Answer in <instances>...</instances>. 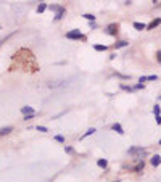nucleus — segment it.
<instances>
[{
	"instance_id": "f257e3e1",
	"label": "nucleus",
	"mask_w": 161,
	"mask_h": 182,
	"mask_svg": "<svg viewBox=\"0 0 161 182\" xmlns=\"http://www.w3.org/2000/svg\"><path fill=\"white\" fill-rule=\"evenodd\" d=\"M127 153H129L130 156H134L137 161H140V160H144L142 156H145L148 151H147L145 147H130V148L127 150Z\"/></svg>"
},
{
	"instance_id": "f03ea898",
	"label": "nucleus",
	"mask_w": 161,
	"mask_h": 182,
	"mask_svg": "<svg viewBox=\"0 0 161 182\" xmlns=\"http://www.w3.org/2000/svg\"><path fill=\"white\" fill-rule=\"evenodd\" d=\"M64 36H66V39H69V41H86L87 39V37L81 32V29H71Z\"/></svg>"
},
{
	"instance_id": "7ed1b4c3",
	"label": "nucleus",
	"mask_w": 161,
	"mask_h": 182,
	"mask_svg": "<svg viewBox=\"0 0 161 182\" xmlns=\"http://www.w3.org/2000/svg\"><path fill=\"white\" fill-rule=\"evenodd\" d=\"M105 32H107L108 36L116 37L118 32H119V26H118V23H111V24H108V26H107V29H105Z\"/></svg>"
},
{
	"instance_id": "20e7f679",
	"label": "nucleus",
	"mask_w": 161,
	"mask_h": 182,
	"mask_svg": "<svg viewBox=\"0 0 161 182\" xmlns=\"http://www.w3.org/2000/svg\"><path fill=\"white\" fill-rule=\"evenodd\" d=\"M129 169H130L132 172H142V171L145 169V161H144V160H140V161H137V165H135V166H130Z\"/></svg>"
},
{
	"instance_id": "39448f33",
	"label": "nucleus",
	"mask_w": 161,
	"mask_h": 182,
	"mask_svg": "<svg viewBox=\"0 0 161 182\" xmlns=\"http://www.w3.org/2000/svg\"><path fill=\"white\" fill-rule=\"evenodd\" d=\"M161 24V18H155V20H151L148 24H147V31H153L156 27Z\"/></svg>"
},
{
	"instance_id": "423d86ee",
	"label": "nucleus",
	"mask_w": 161,
	"mask_h": 182,
	"mask_svg": "<svg viewBox=\"0 0 161 182\" xmlns=\"http://www.w3.org/2000/svg\"><path fill=\"white\" fill-rule=\"evenodd\" d=\"M150 165L153 166V168H158L161 165V156L159 155H153V156L150 158Z\"/></svg>"
},
{
	"instance_id": "0eeeda50",
	"label": "nucleus",
	"mask_w": 161,
	"mask_h": 182,
	"mask_svg": "<svg viewBox=\"0 0 161 182\" xmlns=\"http://www.w3.org/2000/svg\"><path fill=\"white\" fill-rule=\"evenodd\" d=\"M64 15H66V8L61 7V8H60V12H58V13H55L53 20H55V21H60V20H63V18H64Z\"/></svg>"
},
{
	"instance_id": "6e6552de",
	"label": "nucleus",
	"mask_w": 161,
	"mask_h": 182,
	"mask_svg": "<svg viewBox=\"0 0 161 182\" xmlns=\"http://www.w3.org/2000/svg\"><path fill=\"white\" fill-rule=\"evenodd\" d=\"M10 132H13V126H5V127H0V137L8 136Z\"/></svg>"
},
{
	"instance_id": "1a4fd4ad",
	"label": "nucleus",
	"mask_w": 161,
	"mask_h": 182,
	"mask_svg": "<svg viewBox=\"0 0 161 182\" xmlns=\"http://www.w3.org/2000/svg\"><path fill=\"white\" fill-rule=\"evenodd\" d=\"M129 45V41H126V39H122V41H118V42H115V49L118 50V49H122V47H127Z\"/></svg>"
},
{
	"instance_id": "9d476101",
	"label": "nucleus",
	"mask_w": 161,
	"mask_h": 182,
	"mask_svg": "<svg viewBox=\"0 0 161 182\" xmlns=\"http://www.w3.org/2000/svg\"><path fill=\"white\" fill-rule=\"evenodd\" d=\"M134 29H137V31H144V29H147V24L145 23H140V21H134Z\"/></svg>"
},
{
	"instance_id": "9b49d317",
	"label": "nucleus",
	"mask_w": 161,
	"mask_h": 182,
	"mask_svg": "<svg viewBox=\"0 0 161 182\" xmlns=\"http://www.w3.org/2000/svg\"><path fill=\"white\" fill-rule=\"evenodd\" d=\"M111 129L115 131V132H118V134H121V136H122V134H124V129H122V126H121L119 122H115V124H113V126H111Z\"/></svg>"
},
{
	"instance_id": "f8f14e48",
	"label": "nucleus",
	"mask_w": 161,
	"mask_h": 182,
	"mask_svg": "<svg viewBox=\"0 0 161 182\" xmlns=\"http://www.w3.org/2000/svg\"><path fill=\"white\" fill-rule=\"evenodd\" d=\"M21 113L24 114V116H27V114H34V108L32 107H21Z\"/></svg>"
},
{
	"instance_id": "ddd939ff",
	"label": "nucleus",
	"mask_w": 161,
	"mask_h": 182,
	"mask_svg": "<svg viewBox=\"0 0 161 182\" xmlns=\"http://www.w3.org/2000/svg\"><path fill=\"white\" fill-rule=\"evenodd\" d=\"M97 166L102 168V169H107L108 168V161L105 158H100V160H97Z\"/></svg>"
},
{
	"instance_id": "4468645a",
	"label": "nucleus",
	"mask_w": 161,
	"mask_h": 182,
	"mask_svg": "<svg viewBox=\"0 0 161 182\" xmlns=\"http://www.w3.org/2000/svg\"><path fill=\"white\" fill-rule=\"evenodd\" d=\"M93 50H97V52H107L108 50V45H105V44H95L93 45Z\"/></svg>"
},
{
	"instance_id": "2eb2a0df",
	"label": "nucleus",
	"mask_w": 161,
	"mask_h": 182,
	"mask_svg": "<svg viewBox=\"0 0 161 182\" xmlns=\"http://www.w3.org/2000/svg\"><path fill=\"white\" fill-rule=\"evenodd\" d=\"M47 8H49V5H47L45 2H40V3H39V7H37V13H44V12L47 10Z\"/></svg>"
},
{
	"instance_id": "dca6fc26",
	"label": "nucleus",
	"mask_w": 161,
	"mask_h": 182,
	"mask_svg": "<svg viewBox=\"0 0 161 182\" xmlns=\"http://www.w3.org/2000/svg\"><path fill=\"white\" fill-rule=\"evenodd\" d=\"M82 18H86L87 21H90V23H95V16H93L92 13H84L82 15Z\"/></svg>"
},
{
	"instance_id": "f3484780",
	"label": "nucleus",
	"mask_w": 161,
	"mask_h": 182,
	"mask_svg": "<svg viewBox=\"0 0 161 182\" xmlns=\"http://www.w3.org/2000/svg\"><path fill=\"white\" fill-rule=\"evenodd\" d=\"M97 131H95V127H90V129H87L86 132H84V136L81 137V139H86V137H89V136H92V134H95Z\"/></svg>"
},
{
	"instance_id": "a211bd4d",
	"label": "nucleus",
	"mask_w": 161,
	"mask_h": 182,
	"mask_svg": "<svg viewBox=\"0 0 161 182\" xmlns=\"http://www.w3.org/2000/svg\"><path fill=\"white\" fill-rule=\"evenodd\" d=\"M61 7H63V5H49V10H50V12H55V13H58Z\"/></svg>"
},
{
	"instance_id": "6ab92c4d",
	"label": "nucleus",
	"mask_w": 161,
	"mask_h": 182,
	"mask_svg": "<svg viewBox=\"0 0 161 182\" xmlns=\"http://www.w3.org/2000/svg\"><path fill=\"white\" fill-rule=\"evenodd\" d=\"M121 89H122V90H126V92H129V93H130V92H135L134 87H130V85H126V84H122V85H121Z\"/></svg>"
},
{
	"instance_id": "aec40b11",
	"label": "nucleus",
	"mask_w": 161,
	"mask_h": 182,
	"mask_svg": "<svg viewBox=\"0 0 161 182\" xmlns=\"http://www.w3.org/2000/svg\"><path fill=\"white\" fill-rule=\"evenodd\" d=\"M145 89V84H142V82H137L134 85V90H144Z\"/></svg>"
},
{
	"instance_id": "412c9836",
	"label": "nucleus",
	"mask_w": 161,
	"mask_h": 182,
	"mask_svg": "<svg viewBox=\"0 0 161 182\" xmlns=\"http://www.w3.org/2000/svg\"><path fill=\"white\" fill-rule=\"evenodd\" d=\"M159 113H161V107H159V105H155V107H153V114H155V116H159Z\"/></svg>"
},
{
	"instance_id": "4be33fe9",
	"label": "nucleus",
	"mask_w": 161,
	"mask_h": 182,
	"mask_svg": "<svg viewBox=\"0 0 161 182\" xmlns=\"http://www.w3.org/2000/svg\"><path fill=\"white\" fill-rule=\"evenodd\" d=\"M37 116V113H34V114H27V116H24V121H31V119H34Z\"/></svg>"
},
{
	"instance_id": "5701e85b",
	"label": "nucleus",
	"mask_w": 161,
	"mask_h": 182,
	"mask_svg": "<svg viewBox=\"0 0 161 182\" xmlns=\"http://www.w3.org/2000/svg\"><path fill=\"white\" fill-rule=\"evenodd\" d=\"M53 139H55L56 142H60V143H64V137H63V136H55Z\"/></svg>"
},
{
	"instance_id": "b1692460",
	"label": "nucleus",
	"mask_w": 161,
	"mask_h": 182,
	"mask_svg": "<svg viewBox=\"0 0 161 182\" xmlns=\"http://www.w3.org/2000/svg\"><path fill=\"white\" fill-rule=\"evenodd\" d=\"M36 129H37V131H39V132H49V129H47L45 126H37Z\"/></svg>"
},
{
	"instance_id": "393cba45",
	"label": "nucleus",
	"mask_w": 161,
	"mask_h": 182,
	"mask_svg": "<svg viewBox=\"0 0 161 182\" xmlns=\"http://www.w3.org/2000/svg\"><path fill=\"white\" fill-rule=\"evenodd\" d=\"M155 56H156V61H158V65H161V50H158Z\"/></svg>"
},
{
	"instance_id": "a878e982",
	"label": "nucleus",
	"mask_w": 161,
	"mask_h": 182,
	"mask_svg": "<svg viewBox=\"0 0 161 182\" xmlns=\"http://www.w3.org/2000/svg\"><path fill=\"white\" fill-rule=\"evenodd\" d=\"M64 151H66V153H74V148L69 147V145H66V147H64Z\"/></svg>"
},
{
	"instance_id": "bb28decb",
	"label": "nucleus",
	"mask_w": 161,
	"mask_h": 182,
	"mask_svg": "<svg viewBox=\"0 0 161 182\" xmlns=\"http://www.w3.org/2000/svg\"><path fill=\"white\" fill-rule=\"evenodd\" d=\"M147 81H158V76H147Z\"/></svg>"
},
{
	"instance_id": "cd10ccee",
	"label": "nucleus",
	"mask_w": 161,
	"mask_h": 182,
	"mask_svg": "<svg viewBox=\"0 0 161 182\" xmlns=\"http://www.w3.org/2000/svg\"><path fill=\"white\" fill-rule=\"evenodd\" d=\"M155 119H156V124H159V126H161V114H159V116H155Z\"/></svg>"
},
{
	"instance_id": "c85d7f7f",
	"label": "nucleus",
	"mask_w": 161,
	"mask_h": 182,
	"mask_svg": "<svg viewBox=\"0 0 161 182\" xmlns=\"http://www.w3.org/2000/svg\"><path fill=\"white\" fill-rule=\"evenodd\" d=\"M90 29H97V24L95 23H90Z\"/></svg>"
},
{
	"instance_id": "c756f323",
	"label": "nucleus",
	"mask_w": 161,
	"mask_h": 182,
	"mask_svg": "<svg viewBox=\"0 0 161 182\" xmlns=\"http://www.w3.org/2000/svg\"><path fill=\"white\" fill-rule=\"evenodd\" d=\"M113 182H121V180H113Z\"/></svg>"
},
{
	"instance_id": "7c9ffc66",
	"label": "nucleus",
	"mask_w": 161,
	"mask_h": 182,
	"mask_svg": "<svg viewBox=\"0 0 161 182\" xmlns=\"http://www.w3.org/2000/svg\"><path fill=\"white\" fill-rule=\"evenodd\" d=\"M158 100H161V95H159V97H158Z\"/></svg>"
},
{
	"instance_id": "2f4dec72",
	"label": "nucleus",
	"mask_w": 161,
	"mask_h": 182,
	"mask_svg": "<svg viewBox=\"0 0 161 182\" xmlns=\"http://www.w3.org/2000/svg\"><path fill=\"white\" fill-rule=\"evenodd\" d=\"M158 143H159V145H161V139H159V142H158Z\"/></svg>"
}]
</instances>
